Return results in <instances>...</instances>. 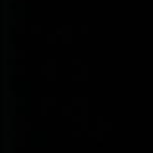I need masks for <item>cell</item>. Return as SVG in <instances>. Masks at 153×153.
Masks as SVG:
<instances>
[]
</instances>
